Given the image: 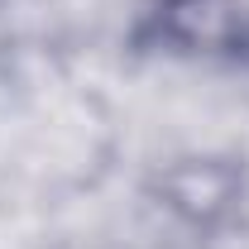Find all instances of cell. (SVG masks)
I'll return each mask as SVG.
<instances>
[{
	"label": "cell",
	"mask_w": 249,
	"mask_h": 249,
	"mask_svg": "<svg viewBox=\"0 0 249 249\" xmlns=\"http://www.w3.org/2000/svg\"><path fill=\"white\" fill-rule=\"evenodd\" d=\"M154 19L158 38L178 48H220L235 34V5L230 0H158Z\"/></svg>",
	"instance_id": "cell-1"
}]
</instances>
